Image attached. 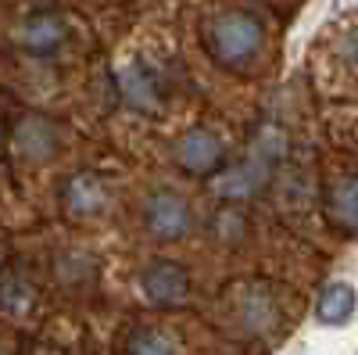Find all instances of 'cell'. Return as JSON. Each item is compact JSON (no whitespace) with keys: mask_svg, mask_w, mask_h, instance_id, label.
<instances>
[{"mask_svg":"<svg viewBox=\"0 0 358 355\" xmlns=\"http://www.w3.org/2000/svg\"><path fill=\"white\" fill-rule=\"evenodd\" d=\"M326 216L344 233H358V176H344L326 194Z\"/></svg>","mask_w":358,"mask_h":355,"instance_id":"cell-10","label":"cell"},{"mask_svg":"<svg viewBox=\"0 0 358 355\" xmlns=\"http://www.w3.org/2000/svg\"><path fill=\"white\" fill-rule=\"evenodd\" d=\"M215 233L222 237V241H241V237L248 233L244 212L236 209V204H226V209H219V212H215Z\"/></svg>","mask_w":358,"mask_h":355,"instance_id":"cell-14","label":"cell"},{"mask_svg":"<svg viewBox=\"0 0 358 355\" xmlns=\"http://www.w3.org/2000/svg\"><path fill=\"white\" fill-rule=\"evenodd\" d=\"M115 86H118V97H122L129 108H136V111H155L162 104L158 79L147 72L140 62H126L122 69H115Z\"/></svg>","mask_w":358,"mask_h":355,"instance_id":"cell-7","label":"cell"},{"mask_svg":"<svg viewBox=\"0 0 358 355\" xmlns=\"http://www.w3.org/2000/svg\"><path fill=\"white\" fill-rule=\"evenodd\" d=\"M33 302H36V294L22 277H4V284H0V312L22 316V312H29Z\"/></svg>","mask_w":358,"mask_h":355,"instance_id":"cell-12","label":"cell"},{"mask_svg":"<svg viewBox=\"0 0 358 355\" xmlns=\"http://www.w3.org/2000/svg\"><path fill=\"white\" fill-rule=\"evenodd\" d=\"M126 355H176V344L162 330H140V334H133Z\"/></svg>","mask_w":358,"mask_h":355,"instance_id":"cell-13","label":"cell"},{"mask_svg":"<svg viewBox=\"0 0 358 355\" xmlns=\"http://www.w3.org/2000/svg\"><path fill=\"white\" fill-rule=\"evenodd\" d=\"M136 284H140L143 302H147V305H155V309L179 305V302L187 298V291H190V277H187V270H183L179 262H172V258H155L151 265H143Z\"/></svg>","mask_w":358,"mask_h":355,"instance_id":"cell-5","label":"cell"},{"mask_svg":"<svg viewBox=\"0 0 358 355\" xmlns=\"http://www.w3.org/2000/svg\"><path fill=\"white\" fill-rule=\"evenodd\" d=\"M265 29L251 11H222L204 25V47L219 65H244L262 50Z\"/></svg>","mask_w":358,"mask_h":355,"instance_id":"cell-2","label":"cell"},{"mask_svg":"<svg viewBox=\"0 0 358 355\" xmlns=\"http://www.w3.org/2000/svg\"><path fill=\"white\" fill-rule=\"evenodd\" d=\"M287 155V133L280 126H265L258 130V137L251 140V151L244 162H236L233 169H219L212 190L219 197H226L229 204H241L258 197L276 176V165Z\"/></svg>","mask_w":358,"mask_h":355,"instance_id":"cell-1","label":"cell"},{"mask_svg":"<svg viewBox=\"0 0 358 355\" xmlns=\"http://www.w3.org/2000/svg\"><path fill=\"white\" fill-rule=\"evenodd\" d=\"M172 158H176V165H179V169L190 172V176H212V172H219V169H222L226 144H222V137H219V133L204 130V126H194V130H187L183 137L176 140Z\"/></svg>","mask_w":358,"mask_h":355,"instance_id":"cell-4","label":"cell"},{"mask_svg":"<svg viewBox=\"0 0 358 355\" xmlns=\"http://www.w3.org/2000/svg\"><path fill=\"white\" fill-rule=\"evenodd\" d=\"M62 147V130L47 115H25L15 126V151L29 162H47Z\"/></svg>","mask_w":358,"mask_h":355,"instance_id":"cell-6","label":"cell"},{"mask_svg":"<svg viewBox=\"0 0 358 355\" xmlns=\"http://www.w3.org/2000/svg\"><path fill=\"white\" fill-rule=\"evenodd\" d=\"M143 226L155 241H179L190 233V204L176 190H155L143 201Z\"/></svg>","mask_w":358,"mask_h":355,"instance_id":"cell-3","label":"cell"},{"mask_svg":"<svg viewBox=\"0 0 358 355\" xmlns=\"http://www.w3.org/2000/svg\"><path fill=\"white\" fill-rule=\"evenodd\" d=\"M65 40H69V25L57 15H33L18 29V43L29 54H54Z\"/></svg>","mask_w":358,"mask_h":355,"instance_id":"cell-8","label":"cell"},{"mask_svg":"<svg viewBox=\"0 0 358 355\" xmlns=\"http://www.w3.org/2000/svg\"><path fill=\"white\" fill-rule=\"evenodd\" d=\"M65 204L72 216H97L108 204V187L97 172H76L65 183Z\"/></svg>","mask_w":358,"mask_h":355,"instance_id":"cell-9","label":"cell"},{"mask_svg":"<svg viewBox=\"0 0 358 355\" xmlns=\"http://www.w3.org/2000/svg\"><path fill=\"white\" fill-rule=\"evenodd\" d=\"M0 355H4V351H0Z\"/></svg>","mask_w":358,"mask_h":355,"instance_id":"cell-15","label":"cell"},{"mask_svg":"<svg viewBox=\"0 0 358 355\" xmlns=\"http://www.w3.org/2000/svg\"><path fill=\"white\" fill-rule=\"evenodd\" d=\"M351 312H355V287L344 280L326 284L315 302V319L326 323V327H341V323L351 319Z\"/></svg>","mask_w":358,"mask_h":355,"instance_id":"cell-11","label":"cell"}]
</instances>
